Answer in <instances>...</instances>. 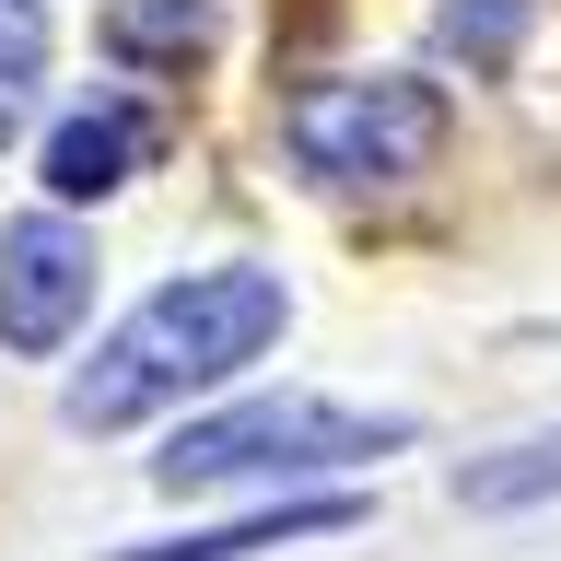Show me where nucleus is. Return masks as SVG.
<instances>
[{
    "instance_id": "1a4fd4ad",
    "label": "nucleus",
    "mask_w": 561,
    "mask_h": 561,
    "mask_svg": "<svg viewBox=\"0 0 561 561\" xmlns=\"http://www.w3.org/2000/svg\"><path fill=\"white\" fill-rule=\"evenodd\" d=\"M468 503H480V515H515V503H550L561 491V433H538V445H515V456H491V468H468Z\"/></svg>"
},
{
    "instance_id": "7ed1b4c3",
    "label": "nucleus",
    "mask_w": 561,
    "mask_h": 561,
    "mask_svg": "<svg viewBox=\"0 0 561 561\" xmlns=\"http://www.w3.org/2000/svg\"><path fill=\"white\" fill-rule=\"evenodd\" d=\"M280 140H293V164L328 175V187H398V175H421L433 152H445V94L410 82V70L316 82V94H293Z\"/></svg>"
},
{
    "instance_id": "6e6552de",
    "label": "nucleus",
    "mask_w": 561,
    "mask_h": 561,
    "mask_svg": "<svg viewBox=\"0 0 561 561\" xmlns=\"http://www.w3.org/2000/svg\"><path fill=\"white\" fill-rule=\"evenodd\" d=\"M35 82H47V0H0V140L24 129Z\"/></svg>"
},
{
    "instance_id": "20e7f679",
    "label": "nucleus",
    "mask_w": 561,
    "mask_h": 561,
    "mask_svg": "<svg viewBox=\"0 0 561 561\" xmlns=\"http://www.w3.org/2000/svg\"><path fill=\"white\" fill-rule=\"evenodd\" d=\"M94 305V245L70 234L59 210H24L0 222V340L12 351H59Z\"/></svg>"
},
{
    "instance_id": "f257e3e1",
    "label": "nucleus",
    "mask_w": 561,
    "mask_h": 561,
    "mask_svg": "<svg viewBox=\"0 0 561 561\" xmlns=\"http://www.w3.org/2000/svg\"><path fill=\"white\" fill-rule=\"evenodd\" d=\"M293 328V293H280V270H187L164 280L152 305L117 328V340L70 375L59 410L82 421V433H117V421H152L175 410V398H199V386H222L234 363H257V351Z\"/></svg>"
},
{
    "instance_id": "423d86ee",
    "label": "nucleus",
    "mask_w": 561,
    "mask_h": 561,
    "mask_svg": "<svg viewBox=\"0 0 561 561\" xmlns=\"http://www.w3.org/2000/svg\"><path fill=\"white\" fill-rule=\"evenodd\" d=\"M363 503H270L245 526H210V538H152V550H117V561H245V550H280V538H340Z\"/></svg>"
},
{
    "instance_id": "39448f33",
    "label": "nucleus",
    "mask_w": 561,
    "mask_h": 561,
    "mask_svg": "<svg viewBox=\"0 0 561 561\" xmlns=\"http://www.w3.org/2000/svg\"><path fill=\"white\" fill-rule=\"evenodd\" d=\"M140 164V117L129 105H82V117H59V140H47V187L59 199H105V187H129Z\"/></svg>"
},
{
    "instance_id": "f03ea898",
    "label": "nucleus",
    "mask_w": 561,
    "mask_h": 561,
    "mask_svg": "<svg viewBox=\"0 0 561 561\" xmlns=\"http://www.w3.org/2000/svg\"><path fill=\"white\" fill-rule=\"evenodd\" d=\"M410 421L398 410H340V398H234V410L187 421L152 480L164 491H222V480H305V468H363V456H398Z\"/></svg>"
},
{
    "instance_id": "0eeeda50",
    "label": "nucleus",
    "mask_w": 561,
    "mask_h": 561,
    "mask_svg": "<svg viewBox=\"0 0 561 561\" xmlns=\"http://www.w3.org/2000/svg\"><path fill=\"white\" fill-rule=\"evenodd\" d=\"M105 47L152 59V70H187V59H210V0H105Z\"/></svg>"
},
{
    "instance_id": "9d476101",
    "label": "nucleus",
    "mask_w": 561,
    "mask_h": 561,
    "mask_svg": "<svg viewBox=\"0 0 561 561\" xmlns=\"http://www.w3.org/2000/svg\"><path fill=\"white\" fill-rule=\"evenodd\" d=\"M515 24H526V0H445V47H468L480 70L515 59Z\"/></svg>"
}]
</instances>
